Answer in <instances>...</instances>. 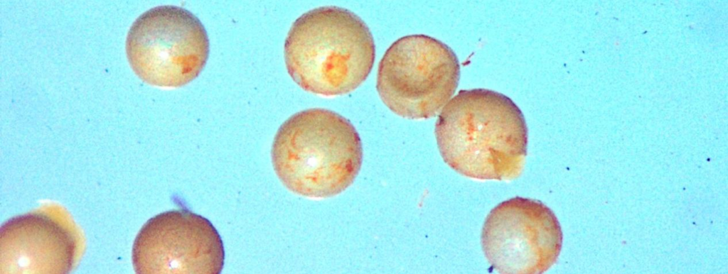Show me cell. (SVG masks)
I'll list each match as a JSON object with an SVG mask.
<instances>
[{
  "label": "cell",
  "mask_w": 728,
  "mask_h": 274,
  "mask_svg": "<svg viewBox=\"0 0 728 274\" xmlns=\"http://www.w3.org/2000/svg\"><path fill=\"white\" fill-rule=\"evenodd\" d=\"M435 134L444 162L466 177L510 180L523 169L527 125L518 106L501 93L459 91L443 107Z\"/></svg>",
  "instance_id": "cell-1"
},
{
  "label": "cell",
  "mask_w": 728,
  "mask_h": 274,
  "mask_svg": "<svg viewBox=\"0 0 728 274\" xmlns=\"http://www.w3.org/2000/svg\"><path fill=\"white\" fill-rule=\"evenodd\" d=\"M289 75L303 89L325 97L346 94L368 77L375 46L366 23L343 8L310 10L292 24L284 42Z\"/></svg>",
  "instance_id": "cell-2"
},
{
  "label": "cell",
  "mask_w": 728,
  "mask_h": 274,
  "mask_svg": "<svg viewBox=\"0 0 728 274\" xmlns=\"http://www.w3.org/2000/svg\"><path fill=\"white\" fill-rule=\"evenodd\" d=\"M271 154L274 170L289 190L318 199L337 195L351 185L361 167L363 148L347 119L313 108L281 125Z\"/></svg>",
  "instance_id": "cell-3"
},
{
  "label": "cell",
  "mask_w": 728,
  "mask_h": 274,
  "mask_svg": "<svg viewBox=\"0 0 728 274\" xmlns=\"http://www.w3.org/2000/svg\"><path fill=\"white\" fill-rule=\"evenodd\" d=\"M460 77L458 58L447 45L423 34L395 41L382 57L376 88L395 114L410 119L432 118L454 94Z\"/></svg>",
  "instance_id": "cell-4"
},
{
  "label": "cell",
  "mask_w": 728,
  "mask_h": 274,
  "mask_svg": "<svg viewBox=\"0 0 728 274\" xmlns=\"http://www.w3.org/2000/svg\"><path fill=\"white\" fill-rule=\"evenodd\" d=\"M128 62L146 83L166 88L183 87L200 73L209 54V40L201 21L172 5L159 6L140 15L125 43Z\"/></svg>",
  "instance_id": "cell-5"
},
{
  "label": "cell",
  "mask_w": 728,
  "mask_h": 274,
  "mask_svg": "<svg viewBox=\"0 0 728 274\" xmlns=\"http://www.w3.org/2000/svg\"><path fill=\"white\" fill-rule=\"evenodd\" d=\"M481 243L488 262L498 273H542L558 258L562 233L557 217L545 204L516 197L490 212Z\"/></svg>",
  "instance_id": "cell-6"
},
{
  "label": "cell",
  "mask_w": 728,
  "mask_h": 274,
  "mask_svg": "<svg viewBox=\"0 0 728 274\" xmlns=\"http://www.w3.org/2000/svg\"><path fill=\"white\" fill-rule=\"evenodd\" d=\"M221 237L206 218L188 209H173L150 219L132 248L136 273H209L222 271Z\"/></svg>",
  "instance_id": "cell-7"
},
{
  "label": "cell",
  "mask_w": 728,
  "mask_h": 274,
  "mask_svg": "<svg viewBox=\"0 0 728 274\" xmlns=\"http://www.w3.org/2000/svg\"><path fill=\"white\" fill-rule=\"evenodd\" d=\"M1 273H67L77 251L74 234L44 213L14 217L0 230Z\"/></svg>",
  "instance_id": "cell-8"
}]
</instances>
